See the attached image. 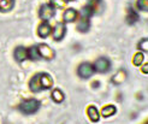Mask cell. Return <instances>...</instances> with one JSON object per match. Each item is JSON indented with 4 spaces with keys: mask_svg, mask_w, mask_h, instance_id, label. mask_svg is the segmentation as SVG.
<instances>
[{
    "mask_svg": "<svg viewBox=\"0 0 148 124\" xmlns=\"http://www.w3.org/2000/svg\"><path fill=\"white\" fill-rule=\"evenodd\" d=\"M38 48H39V53H40V55L42 57V58H45V59H48V60H51V59H53L54 58V51L48 45H46V43H40V45L38 46Z\"/></svg>",
    "mask_w": 148,
    "mask_h": 124,
    "instance_id": "277c9868",
    "label": "cell"
},
{
    "mask_svg": "<svg viewBox=\"0 0 148 124\" xmlns=\"http://www.w3.org/2000/svg\"><path fill=\"white\" fill-rule=\"evenodd\" d=\"M145 124H148V122H147V123H145Z\"/></svg>",
    "mask_w": 148,
    "mask_h": 124,
    "instance_id": "4316f807",
    "label": "cell"
},
{
    "mask_svg": "<svg viewBox=\"0 0 148 124\" xmlns=\"http://www.w3.org/2000/svg\"><path fill=\"white\" fill-rule=\"evenodd\" d=\"M40 82L42 86V89H49V88H52V86H53V79H52V77L48 74H46V72L40 74Z\"/></svg>",
    "mask_w": 148,
    "mask_h": 124,
    "instance_id": "30bf717a",
    "label": "cell"
},
{
    "mask_svg": "<svg viewBox=\"0 0 148 124\" xmlns=\"http://www.w3.org/2000/svg\"><path fill=\"white\" fill-rule=\"evenodd\" d=\"M13 55H14V59H16L17 62L22 63V62H24L28 58V49L19 46V47H17L16 49H14Z\"/></svg>",
    "mask_w": 148,
    "mask_h": 124,
    "instance_id": "9c48e42d",
    "label": "cell"
},
{
    "mask_svg": "<svg viewBox=\"0 0 148 124\" xmlns=\"http://www.w3.org/2000/svg\"><path fill=\"white\" fill-rule=\"evenodd\" d=\"M117 112V108H116V106H113V105H107V106H105L101 110V114H102V117H111V116H113L114 113Z\"/></svg>",
    "mask_w": 148,
    "mask_h": 124,
    "instance_id": "2e32d148",
    "label": "cell"
},
{
    "mask_svg": "<svg viewBox=\"0 0 148 124\" xmlns=\"http://www.w3.org/2000/svg\"><path fill=\"white\" fill-rule=\"evenodd\" d=\"M77 16H78V13L75 9H66L64 12L63 19L65 23H71V22H75L77 19Z\"/></svg>",
    "mask_w": 148,
    "mask_h": 124,
    "instance_id": "8fae6325",
    "label": "cell"
},
{
    "mask_svg": "<svg viewBox=\"0 0 148 124\" xmlns=\"http://www.w3.org/2000/svg\"><path fill=\"white\" fill-rule=\"evenodd\" d=\"M87 114H88V117H89V119L94 123H97L99 122L100 119V113L98 111V108L95 107V106H89L87 108Z\"/></svg>",
    "mask_w": 148,
    "mask_h": 124,
    "instance_id": "4fadbf2b",
    "label": "cell"
},
{
    "mask_svg": "<svg viewBox=\"0 0 148 124\" xmlns=\"http://www.w3.org/2000/svg\"><path fill=\"white\" fill-rule=\"evenodd\" d=\"M90 27V22H89V17H84V16H81L78 23H77V29L79 32L86 33L88 32V29Z\"/></svg>",
    "mask_w": 148,
    "mask_h": 124,
    "instance_id": "7c38bea8",
    "label": "cell"
},
{
    "mask_svg": "<svg viewBox=\"0 0 148 124\" xmlns=\"http://www.w3.org/2000/svg\"><path fill=\"white\" fill-rule=\"evenodd\" d=\"M14 0H0V12H9L13 9Z\"/></svg>",
    "mask_w": 148,
    "mask_h": 124,
    "instance_id": "9a60e30c",
    "label": "cell"
},
{
    "mask_svg": "<svg viewBox=\"0 0 148 124\" xmlns=\"http://www.w3.org/2000/svg\"><path fill=\"white\" fill-rule=\"evenodd\" d=\"M65 33H66V28L64 24L62 23H58L54 29H53V39L59 41V40H62L64 36H65Z\"/></svg>",
    "mask_w": 148,
    "mask_h": 124,
    "instance_id": "8992f818",
    "label": "cell"
},
{
    "mask_svg": "<svg viewBox=\"0 0 148 124\" xmlns=\"http://www.w3.org/2000/svg\"><path fill=\"white\" fill-rule=\"evenodd\" d=\"M125 79H127V72H125L124 70H119L113 75L112 82L114 84H121V83H123L125 81Z\"/></svg>",
    "mask_w": 148,
    "mask_h": 124,
    "instance_id": "5bb4252c",
    "label": "cell"
},
{
    "mask_svg": "<svg viewBox=\"0 0 148 124\" xmlns=\"http://www.w3.org/2000/svg\"><path fill=\"white\" fill-rule=\"evenodd\" d=\"M143 60H145V55H143L142 52H137V53L134 55V58H132V63H134V65H136V66H140V65H142Z\"/></svg>",
    "mask_w": 148,
    "mask_h": 124,
    "instance_id": "ffe728a7",
    "label": "cell"
},
{
    "mask_svg": "<svg viewBox=\"0 0 148 124\" xmlns=\"http://www.w3.org/2000/svg\"><path fill=\"white\" fill-rule=\"evenodd\" d=\"M111 66V63L110 60L107 59V58H99V59L95 62L94 64V69L95 71H98V72H106Z\"/></svg>",
    "mask_w": 148,
    "mask_h": 124,
    "instance_id": "5b68a950",
    "label": "cell"
},
{
    "mask_svg": "<svg viewBox=\"0 0 148 124\" xmlns=\"http://www.w3.org/2000/svg\"><path fill=\"white\" fill-rule=\"evenodd\" d=\"M40 108V103L36 99H29L23 101L19 105L21 112H23L24 114H33Z\"/></svg>",
    "mask_w": 148,
    "mask_h": 124,
    "instance_id": "6da1fadb",
    "label": "cell"
},
{
    "mask_svg": "<svg viewBox=\"0 0 148 124\" xmlns=\"http://www.w3.org/2000/svg\"><path fill=\"white\" fill-rule=\"evenodd\" d=\"M141 70H142V72H143V74H148V63L143 65V66L141 68Z\"/></svg>",
    "mask_w": 148,
    "mask_h": 124,
    "instance_id": "cb8c5ba5",
    "label": "cell"
},
{
    "mask_svg": "<svg viewBox=\"0 0 148 124\" xmlns=\"http://www.w3.org/2000/svg\"><path fill=\"white\" fill-rule=\"evenodd\" d=\"M138 48L141 51H143V52H148V39H143V40L140 41Z\"/></svg>",
    "mask_w": 148,
    "mask_h": 124,
    "instance_id": "603a6c76",
    "label": "cell"
},
{
    "mask_svg": "<svg viewBox=\"0 0 148 124\" xmlns=\"http://www.w3.org/2000/svg\"><path fill=\"white\" fill-rule=\"evenodd\" d=\"M94 71H95L94 65H92L90 63H83V64H81L78 66L77 74L82 78H89L94 74Z\"/></svg>",
    "mask_w": 148,
    "mask_h": 124,
    "instance_id": "3957f363",
    "label": "cell"
},
{
    "mask_svg": "<svg viewBox=\"0 0 148 124\" xmlns=\"http://www.w3.org/2000/svg\"><path fill=\"white\" fill-rule=\"evenodd\" d=\"M51 33H52V28H51V25L47 23V22H42V23L39 25V28H38V34L42 39H46Z\"/></svg>",
    "mask_w": 148,
    "mask_h": 124,
    "instance_id": "52a82bcc",
    "label": "cell"
},
{
    "mask_svg": "<svg viewBox=\"0 0 148 124\" xmlns=\"http://www.w3.org/2000/svg\"><path fill=\"white\" fill-rule=\"evenodd\" d=\"M51 4L54 9H64L66 5V0H51Z\"/></svg>",
    "mask_w": 148,
    "mask_h": 124,
    "instance_id": "7402d4cb",
    "label": "cell"
},
{
    "mask_svg": "<svg viewBox=\"0 0 148 124\" xmlns=\"http://www.w3.org/2000/svg\"><path fill=\"white\" fill-rule=\"evenodd\" d=\"M28 58H30L32 60H38L41 58L40 53H39V48L38 46H33L28 49Z\"/></svg>",
    "mask_w": 148,
    "mask_h": 124,
    "instance_id": "e0dca14e",
    "label": "cell"
},
{
    "mask_svg": "<svg viewBox=\"0 0 148 124\" xmlns=\"http://www.w3.org/2000/svg\"><path fill=\"white\" fill-rule=\"evenodd\" d=\"M98 84H99V82H94V83H93V86L95 87V88H97V86H98Z\"/></svg>",
    "mask_w": 148,
    "mask_h": 124,
    "instance_id": "d4e9b609",
    "label": "cell"
},
{
    "mask_svg": "<svg viewBox=\"0 0 148 124\" xmlns=\"http://www.w3.org/2000/svg\"><path fill=\"white\" fill-rule=\"evenodd\" d=\"M138 21V14L135 10H132L131 7L128 10V16H127V22L129 24H134Z\"/></svg>",
    "mask_w": 148,
    "mask_h": 124,
    "instance_id": "ac0fdd59",
    "label": "cell"
},
{
    "mask_svg": "<svg viewBox=\"0 0 148 124\" xmlns=\"http://www.w3.org/2000/svg\"><path fill=\"white\" fill-rule=\"evenodd\" d=\"M136 5H137V9L138 10L148 12V0H137Z\"/></svg>",
    "mask_w": 148,
    "mask_h": 124,
    "instance_id": "44dd1931",
    "label": "cell"
},
{
    "mask_svg": "<svg viewBox=\"0 0 148 124\" xmlns=\"http://www.w3.org/2000/svg\"><path fill=\"white\" fill-rule=\"evenodd\" d=\"M29 87H30V90L34 93H38L42 89V86L40 82V74H36L35 76H33L30 82H29Z\"/></svg>",
    "mask_w": 148,
    "mask_h": 124,
    "instance_id": "ba28073f",
    "label": "cell"
},
{
    "mask_svg": "<svg viewBox=\"0 0 148 124\" xmlns=\"http://www.w3.org/2000/svg\"><path fill=\"white\" fill-rule=\"evenodd\" d=\"M66 1H75V0H66Z\"/></svg>",
    "mask_w": 148,
    "mask_h": 124,
    "instance_id": "484cf974",
    "label": "cell"
},
{
    "mask_svg": "<svg viewBox=\"0 0 148 124\" xmlns=\"http://www.w3.org/2000/svg\"><path fill=\"white\" fill-rule=\"evenodd\" d=\"M52 99H53V101H56L57 104H59V103H63L64 101V93L60 90V89H54L53 92H52Z\"/></svg>",
    "mask_w": 148,
    "mask_h": 124,
    "instance_id": "d6986e66",
    "label": "cell"
},
{
    "mask_svg": "<svg viewBox=\"0 0 148 124\" xmlns=\"http://www.w3.org/2000/svg\"><path fill=\"white\" fill-rule=\"evenodd\" d=\"M39 16L43 22H47L54 16V7L52 4H45L40 7L39 11Z\"/></svg>",
    "mask_w": 148,
    "mask_h": 124,
    "instance_id": "7a4b0ae2",
    "label": "cell"
}]
</instances>
